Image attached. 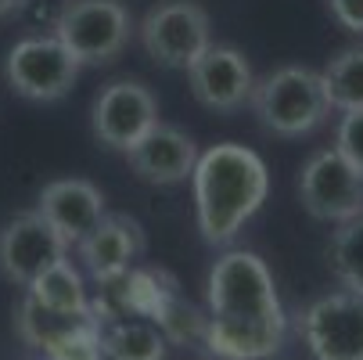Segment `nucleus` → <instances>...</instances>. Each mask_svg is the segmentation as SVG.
Listing matches in <instances>:
<instances>
[{
    "label": "nucleus",
    "mask_w": 363,
    "mask_h": 360,
    "mask_svg": "<svg viewBox=\"0 0 363 360\" xmlns=\"http://www.w3.org/2000/svg\"><path fill=\"white\" fill-rule=\"evenodd\" d=\"M205 349L216 360H267L284 346L288 317L270 267L248 249L223 252L209 271Z\"/></svg>",
    "instance_id": "f257e3e1"
},
{
    "label": "nucleus",
    "mask_w": 363,
    "mask_h": 360,
    "mask_svg": "<svg viewBox=\"0 0 363 360\" xmlns=\"http://www.w3.org/2000/svg\"><path fill=\"white\" fill-rule=\"evenodd\" d=\"M191 184H194L198 231L209 245L234 241L238 231L263 209V202L270 195L267 163L252 148L234 144V141L198 151Z\"/></svg>",
    "instance_id": "f03ea898"
},
{
    "label": "nucleus",
    "mask_w": 363,
    "mask_h": 360,
    "mask_svg": "<svg viewBox=\"0 0 363 360\" xmlns=\"http://www.w3.org/2000/svg\"><path fill=\"white\" fill-rule=\"evenodd\" d=\"M252 109L263 130L277 137H302L313 133L328 116L331 101L324 94L320 72L302 69V65H284L270 76H263L252 87Z\"/></svg>",
    "instance_id": "7ed1b4c3"
},
{
    "label": "nucleus",
    "mask_w": 363,
    "mask_h": 360,
    "mask_svg": "<svg viewBox=\"0 0 363 360\" xmlns=\"http://www.w3.org/2000/svg\"><path fill=\"white\" fill-rule=\"evenodd\" d=\"M55 36L79 65H108L126 50L133 18L123 0H65Z\"/></svg>",
    "instance_id": "20e7f679"
},
{
    "label": "nucleus",
    "mask_w": 363,
    "mask_h": 360,
    "mask_svg": "<svg viewBox=\"0 0 363 360\" xmlns=\"http://www.w3.org/2000/svg\"><path fill=\"white\" fill-rule=\"evenodd\" d=\"M209 11L194 0H159L140 22V43L147 58L162 69H191L209 47Z\"/></svg>",
    "instance_id": "39448f33"
},
{
    "label": "nucleus",
    "mask_w": 363,
    "mask_h": 360,
    "mask_svg": "<svg viewBox=\"0 0 363 360\" xmlns=\"http://www.w3.org/2000/svg\"><path fill=\"white\" fill-rule=\"evenodd\" d=\"M79 62L58 36H26L4 58V80L15 94L29 101H58L72 90Z\"/></svg>",
    "instance_id": "423d86ee"
},
{
    "label": "nucleus",
    "mask_w": 363,
    "mask_h": 360,
    "mask_svg": "<svg viewBox=\"0 0 363 360\" xmlns=\"http://www.w3.org/2000/svg\"><path fill=\"white\" fill-rule=\"evenodd\" d=\"M298 198L313 220L342 224L363 209V173L338 148L313 151L298 173Z\"/></svg>",
    "instance_id": "0eeeda50"
},
{
    "label": "nucleus",
    "mask_w": 363,
    "mask_h": 360,
    "mask_svg": "<svg viewBox=\"0 0 363 360\" xmlns=\"http://www.w3.org/2000/svg\"><path fill=\"white\" fill-rule=\"evenodd\" d=\"M159 123V97L137 80H116L94 97L90 130L108 151H126Z\"/></svg>",
    "instance_id": "6e6552de"
},
{
    "label": "nucleus",
    "mask_w": 363,
    "mask_h": 360,
    "mask_svg": "<svg viewBox=\"0 0 363 360\" xmlns=\"http://www.w3.org/2000/svg\"><path fill=\"white\" fill-rule=\"evenodd\" d=\"M298 332L313 360H363V295L335 292L309 302Z\"/></svg>",
    "instance_id": "1a4fd4ad"
},
{
    "label": "nucleus",
    "mask_w": 363,
    "mask_h": 360,
    "mask_svg": "<svg viewBox=\"0 0 363 360\" xmlns=\"http://www.w3.org/2000/svg\"><path fill=\"white\" fill-rule=\"evenodd\" d=\"M62 260H69L65 238L36 209L18 213L15 220L4 224V231H0V274L15 285H22V288H29L43 271H50Z\"/></svg>",
    "instance_id": "9d476101"
},
{
    "label": "nucleus",
    "mask_w": 363,
    "mask_h": 360,
    "mask_svg": "<svg viewBox=\"0 0 363 360\" xmlns=\"http://www.w3.org/2000/svg\"><path fill=\"white\" fill-rule=\"evenodd\" d=\"M187 83L191 94L201 109L209 112H238L245 101L252 97L255 76L248 58L238 47H223V43H209L194 58V65L187 69Z\"/></svg>",
    "instance_id": "9b49d317"
},
{
    "label": "nucleus",
    "mask_w": 363,
    "mask_h": 360,
    "mask_svg": "<svg viewBox=\"0 0 363 360\" xmlns=\"http://www.w3.org/2000/svg\"><path fill=\"white\" fill-rule=\"evenodd\" d=\"M36 213L65 238V245H79L105 217V195L83 177H62L40 187Z\"/></svg>",
    "instance_id": "f8f14e48"
},
{
    "label": "nucleus",
    "mask_w": 363,
    "mask_h": 360,
    "mask_svg": "<svg viewBox=\"0 0 363 360\" xmlns=\"http://www.w3.org/2000/svg\"><path fill=\"white\" fill-rule=\"evenodd\" d=\"M126 163L130 170L144 180V184H180L194 173L198 163V144L191 133H184L180 126L169 123H155L130 151H126Z\"/></svg>",
    "instance_id": "ddd939ff"
},
{
    "label": "nucleus",
    "mask_w": 363,
    "mask_h": 360,
    "mask_svg": "<svg viewBox=\"0 0 363 360\" xmlns=\"http://www.w3.org/2000/svg\"><path fill=\"white\" fill-rule=\"evenodd\" d=\"M76 249H79V260L90 271V278L97 285H108L137 263V256L144 252V231L126 213H116V217L105 213L101 224Z\"/></svg>",
    "instance_id": "4468645a"
},
{
    "label": "nucleus",
    "mask_w": 363,
    "mask_h": 360,
    "mask_svg": "<svg viewBox=\"0 0 363 360\" xmlns=\"http://www.w3.org/2000/svg\"><path fill=\"white\" fill-rule=\"evenodd\" d=\"M166 335L144 317H119L101 328L105 360H166Z\"/></svg>",
    "instance_id": "2eb2a0df"
},
{
    "label": "nucleus",
    "mask_w": 363,
    "mask_h": 360,
    "mask_svg": "<svg viewBox=\"0 0 363 360\" xmlns=\"http://www.w3.org/2000/svg\"><path fill=\"white\" fill-rule=\"evenodd\" d=\"M40 306H47V310H55V314H69V317H94L90 314V295L83 288V278L79 271L62 260L55 263L50 271H43L29 288H26Z\"/></svg>",
    "instance_id": "dca6fc26"
},
{
    "label": "nucleus",
    "mask_w": 363,
    "mask_h": 360,
    "mask_svg": "<svg viewBox=\"0 0 363 360\" xmlns=\"http://www.w3.org/2000/svg\"><path fill=\"white\" fill-rule=\"evenodd\" d=\"M324 94L331 101V109L338 112H356L363 109V47H342L338 55L324 65L320 72Z\"/></svg>",
    "instance_id": "f3484780"
},
{
    "label": "nucleus",
    "mask_w": 363,
    "mask_h": 360,
    "mask_svg": "<svg viewBox=\"0 0 363 360\" xmlns=\"http://www.w3.org/2000/svg\"><path fill=\"white\" fill-rule=\"evenodd\" d=\"M328 260H331V271H335L338 285L345 292L363 295V209L338 224V231L331 238V249H328Z\"/></svg>",
    "instance_id": "a211bd4d"
},
{
    "label": "nucleus",
    "mask_w": 363,
    "mask_h": 360,
    "mask_svg": "<svg viewBox=\"0 0 363 360\" xmlns=\"http://www.w3.org/2000/svg\"><path fill=\"white\" fill-rule=\"evenodd\" d=\"M76 321H83V317H69V314L47 310V306H40V302L22 288V299H18V306H15V332H18V339H22L29 349L43 353L50 342H55L65 328H72Z\"/></svg>",
    "instance_id": "6ab92c4d"
},
{
    "label": "nucleus",
    "mask_w": 363,
    "mask_h": 360,
    "mask_svg": "<svg viewBox=\"0 0 363 360\" xmlns=\"http://www.w3.org/2000/svg\"><path fill=\"white\" fill-rule=\"evenodd\" d=\"M151 324L166 335V342H177V346L205 342V314L198 310L194 302H187L180 292H173V295L162 302V310L155 314Z\"/></svg>",
    "instance_id": "aec40b11"
},
{
    "label": "nucleus",
    "mask_w": 363,
    "mask_h": 360,
    "mask_svg": "<svg viewBox=\"0 0 363 360\" xmlns=\"http://www.w3.org/2000/svg\"><path fill=\"white\" fill-rule=\"evenodd\" d=\"M43 360H105L97 317H83L43 349Z\"/></svg>",
    "instance_id": "412c9836"
},
{
    "label": "nucleus",
    "mask_w": 363,
    "mask_h": 360,
    "mask_svg": "<svg viewBox=\"0 0 363 360\" xmlns=\"http://www.w3.org/2000/svg\"><path fill=\"white\" fill-rule=\"evenodd\" d=\"M335 148L363 173V109L342 112V123L335 130Z\"/></svg>",
    "instance_id": "4be33fe9"
},
{
    "label": "nucleus",
    "mask_w": 363,
    "mask_h": 360,
    "mask_svg": "<svg viewBox=\"0 0 363 360\" xmlns=\"http://www.w3.org/2000/svg\"><path fill=\"white\" fill-rule=\"evenodd\" d=\"M335 22L356 36H363V0H328Z\"/></svg>",
    "instance_id": "5701e85b"
},
{
    "label": "nucleus",
    "mask_w": 363,
    "mask_h": 360,
    "mask_svg": "<svg viewBox=\"0 0 363 360\" xmlns=\"http://www.w3.org/2000/svg\"><path fill=\"white\" fill-rule=\"evenodd\" d=\"M22 4H26V0H0V22L11 18L15 11H22Z\"/></svg>",
    "instance_id": "b1692460"
}]
</instances>
